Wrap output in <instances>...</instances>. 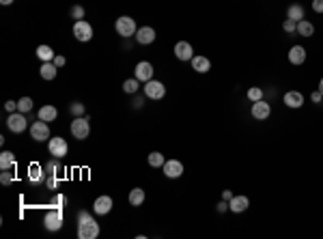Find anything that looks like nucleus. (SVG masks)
Returning <instances> with one entry per match:
<instances>
[{"label":"nucleus","mask_w":323,"mask_h":239,"mask_svg":"<svg viewBox=\"0 0 323 239\" xmlns=\"http://www.w3.org/2000/svg\"><path fill=\"white\" fill-rule=\"evenodd\" d=\"M312 11L323 13V0H312Z\"/></svg>","instance_id":"39"},{"label":"nucleus","mask_w":323,"mask_h":239,"mask_svg":"<svg viewBox=\"0 0 323 239\" xmlns=\"http://www.w3.org/2000/svg\"><path fill=\"white\" fill-rule=\"evenodd\" d=\"M136 78L140 80V82H149V80H153V65L149 61H140L136 65Z\"/></svg>","instance_id":"15"},{"label":"nucleus","mask_w":323,"mask_h":239,"mask_svg":"<svg viewBox=\"0 0 323 239\" xmlns=\"http://www.w3.org/2000/svg\"><path fill=\"white\" fill-rule=\"evenodd\" d=\"M142 203H145V190H142V188H134V190L129 192V205L140 207Z\"/></svg>","instance_id":"24"},{"label":"nucleus","mask_w":323,"mask_h":239,"mask_svg":"<svg viewBox=\"0 0 323 239\" xmlns=\"http://www.w3.org/2000/svg\"><path fill=\"white\" fill-rule=\"evenodd\" d=\"M48 151H50V155L52 157H65L67 155V151H69V144L65 138H50L48 140Z\"/></svg>","instance_id":"8"},{"label":"nucleus","mask_w":323,"mask_h":239,"mask_svg":"<svg viewBox=\"0 0 323 239\" xmlns=\"http://www.w3.org/2000/svg\"><path fill=\"white\" fill-rule=\"evenodd\" d=\"M138 88H140V80H138V78H129V80L123 82V91L129 93V95H136Z\"/></svg>","instance_id":"29"},{"label":"nucleus","mask_w":323,"mask_h":239,"mask_svg":"<svg viewBox=\"0 0 323 239\" xmlns=\"http://www.w3.org/2000/svg\"><path fill=\"white\" fill-rule=\"evenodd\" d=\"M250 112H252V117H255V121H267L272 114V106L265 99H258V102H252Z\"/></svg>","instance_id":"9"},{"label":"nucleus","mask_w":323,"mask_h":239,"mask_svg":"<svg viewBox=\"0 0 323 239\" xmlns=\"http://www.w3.org/2000/svg\"><path fill=\"white\" fill-rule=\"evenodd\" d=\"M248 207H250L248 196H233L231 201H228V209H231L233 213H243Z\"/></svg>","instance_id":"18"},{"label":"nucleus","mask_w":323,"mask_h":239,"mask_svg":"<svg viewBox=\"0 0 323 239\" xmlns=\"http://www.w3.org/2000/svg\"><path fill=\"white\" fill-rule=\"evenodd\" d=\"M61 157H52V159H48V164L43 168H46V172L48 175H58V172L63 171V166H61V162H58Z\"/></svg>","instance_id":"30"},{"label":"nucleus","mask_w":323,"mask_h":239,"mask_svg":"<svg viewBox=\"0 0 323 239\" xmlns=\"http://www.w3.org/2000/svg\"><path fill=\"white\" fill-rule=\"evenodd\" d=\"M164 95H166V86H164V82H160V80H149V82H145V97L164 99Z\"/></svg>","instance_id":"6"},{"label":"nucleus","mask_w":323,"mask_h":239,"mask_svg":"<svg viewBox=\"0 0 323 239\" xmlns=\"http://www.w3.org/2000/svg\"><path fill=\"white\" fill-rule=\"evenodd\" d=\"M192 69L196 73H207L211 69V61L207 56H196V54H194V58H192Z\"/></svg>","instance_id":"20"},{"label":"nucleus","mask_w":323,"mask_h":239,"mask_svg":"<svg viewBox=\"0 0 323 239\" xmlns=\"http://www.w3.org/2000/svg\"><path fill=\"white\" fill-rule=\"evenodd\" d=\"M248 99H250V102H258V99H263V88H258V86L248 88Z\"/></svg>","instance_id":"32"},{"label":"nucleus","mask_w":323,"mask_h":239,"mask_svg":"<svg viewBox=\"0 0 323 239\" xmlns=\"http://www.w3.org/2000/svg\"><path fill=\"white\" fill-rule=\"evenodd\" d=\"M52 63L56 65V67H63V65L67 63V58H65V56H54V61H52Z\"/></svg>","instance_id":"41"},{"label":"nucleus","mask_w":323,"mask_h":239,"mask_svg":"<svg viewBox=\"0 0 323 239\" xmlns=\"http://www.w3.org/2000/svg\"><path fill=\"white\" fill-rule=\"evenodd\" d=\"M162 171L168 179H179L183 175V164L179 162V159H168V162L162 166Z\"/></svg>","instance_id":"11"},{"label":"nucleus","mask_w":323,"mask_h":239,"mask_svg":"<svg viewBox=\"0 0 323 239\" xmlns=\"http://www.w3.org/2000/svg\"><path fill=\"white\" fill-rule=\"evenodd\" d=\"M37 117L41 119V121H46V123H52V121H56L58 110H56V106H52V103H46L43 108H39Z\"/></svg>","instance_id":"19"},{"label":"nucleus","mask_w":323,"mask_h":239,"mask_svg":"<svg viewBox=\"0 0 323 239\" xmlns=\"http://www.w3.org/2000/svg\"><path fill=\"white\" fill-rule=\"evenodd\" d=\"M297 34H302V37H312V34H315V26H312V22H308V19L297 22Z\"/></svg>","instance_id":"27"},{"label":"nucleus","mask_w":323,"mask_h":239,"mask_svg":"<svg viewBox=\"0 0 323 239\" xmlns=\"http://www.w3.org/2000/svg\"><path fill=\"white\" fill-rule=\"evenodd\" d=\"M71 134L78 140H84L91 134V125H88V117H73L71 121Z\"/></svg>","instance_id":"3"},{"label":"nucleus","mask_w":323,"mask_h":239,"mask_svg":"<svg viewBox=\"0 0 323 239\" xmlns=\"http://www.w3.org/2000/svg\"><path fill=\"white\" fill-rule=\"evenodd\" d=\"M175 56H177L181 63L192 61V58H194V48H192L187 41H179L177 46H175Z\"/></svg>","instance_id":"14"},{"label":"nucleus","mask_w":323,"mask_h":239,"mask_svg":"<svg viewBox=\"0 0 323 239\" xmlns=\"http://www.w3.org/2000/svg\"><path fill=\"white\" fill-rule=\"evenodd\" d=\"M33 110V99L31 97H22L17 102V112H24V114H28Z\"/></svg>","instance_id":"31"},{"label":"nucleus","mask_w":323,"mask_h":239,"mask_svg":"<svg viewBox=\"0 0 323 239\" xmlns=\"http://www.w3.org/2000/svg\"><path fill=\"white\" fill-rule=\"evenodd\" d=\"M69 112H71L73 117H84V103H80V102H73L71 106H69Z\"/></svg>","instance_id":"33"},{"label":"nucleus","mask_w":323,"mask_h":239,"mask_svg":"<svg viewBox=\"0 0 323 239\" xmlns=\"http://www.w3.org/2000/svg\"><path fill=\"white\" fill-rule=\"evenodd\" d=\"M9 168H16V155L11 151H2L0 153V171H9Z\"/></svg>","instance_id":"23"},{"label":"nucleus","mask_w":323,"mask_h":239,"mask_svg":"<svg viewBox=\"0 0 323 239\" xmlns=\"http://www.w3.org/2000/svg\"><path fill=\"white\" fill-rule=\"evenodd\" d=\"M31 136H33V140H37V142H46L48 138H52L50 136V123L46 121H34L33 125H31Z\"/></svg>","instance_id":"7"},{"label":"nucleus","mask_w":323,"mask_h":239,"mask_svg":"<svg viewBox=\"0 0 323 239\" xmlns=\"http://www.w3.org/2000/svg\"><path fill=\"white\" fill-rule=\"evenodd\" d=\"M317 91H319V93H321V95H323V78L319 80V88H317Z\"/></svg>","instance_id":"46"},{"label":"nucleus","mask_w":323,"mask_h":239,"mask_svg":"<svg viewBox=\"0 0 323 239\" xmlns=\"http://www.w3.org/2000/svg\"><path fill=\"white\" fill-rule=\"evenodd\" d=\"M218 211L220 213H224V211H228V201H224V198H222L220 203H218Z\"/></svg>","instance_id":"40"},{"label":"nucleus","mask_w":323,"mask_h":239,"mask_svg":"<svg viewBox=\"0 0 323 239\" xmlns=\"http://www.w3.org/2000/svg\"><path fill=\"white\" fill-rule=\"evenodd\" d=\"M112 209V198L110 196H99L95 203H93V211L97 213V216H106V213H110Z\"/></svg>","instance_id":"17"},{"label":"nucleus","mask_w":323,"mask_h":239,"mask_svg":"<svg viewBox=\"0 0 323 239\" xmlns=\"http://www.w3.org/2000/svg\"><path fill=\"white\" fill-rule=\"evenodd\" d=\"M37 56H39V61H41V63H52L56 54H54V50L50 46H39L37 48Z\"/></svg>","instance_id":"25"},{"label":"nucleus","mask_w":323,"mask_h":239,"mask_svg":"<svg viewBox=\"0 0 323 239\" xmlns=\"http://www.w3.org/2000/svg\"><path fill=\"white\" fill-rule=\"evenodd\" d=\"M4 110H7L9 114L17 112V102H13V99H11V102H7V103H4Z\"/></svg>","instance_id":"38"},{"label":"nucleus","mask_w":323,"mask_h":239,"mask_svg":"<svg viewBox=\"0 0 323 239\" xmlns=\"http://www.w3.org/2000/svg\"><path fill=\"white\" fill-rule=\"evenodd\" d=\"M134 106L140 108V106H142V97H136V103H134Z\"/></svg>","instance_id":"45"},{"label":"nucleus","mask_w":323,"mask_h":239,"mask_svg":"<svg viewBox=\"0 0 323 239\" xmlns=\"http://www.w3.org/2000/svg\"><path fill=\"white\" fill-rule=\"evenodd\" d=\"M114 28H117V34H121L123 39H129V37H134L138 31V26H136V19L134 17H129V16H121L114 22Z\"/></svg>","instance_id":"1"},{"label":"nucleus","mask_w":323,"mask_h":239,"mask_svg":"<svg viewBox=\"0 0 323 239\" xmlns=\"http://www.w3.org/2000/svg\"><path fill=\"white\" fill-rule=\"evenodd\" d=\"M99 233H102V228H99V224L93 218L78 222V237L80 239H97Z\"/></svg>","instance_id":"2"},{"label":"nucleus","mask_w":323,"mask_h":239,"mask_svg":"<svg viewBox=\"0 0 323 239\" xmlns=\"http://www.w3.org/2000/svg\"><path fill=\"white\" fill-rule=\"evenodd\" d=\"M134 37H136V41L140 43V46H151V43L155 41V31H153L151 26H142V28H138Z\"/></svg>","instance_id":"12"},{"label":"nucleus","mask_w":323,"mask_h":239,"mask_svg":"<svg viewBox=\"0 0 323 239\" xmlns=\"http://www.w3.org/2000/svg\"><path fill=\"white\" fill-rule=\"evenodd\" d=\"M282 28H285V33H287V34H293V33H297V22H293V19L287 17V19H285V24H282Z\"/></svg>","instance_id":"34"},{"label":"nucleus","mask_w":323,"mask_h":239,"mask_svg":"<svg viewBox=\"0 0 323 239\" xmlns=\"http://www.w3.org/2000/svg\"><path fill=\"white\" fill-rule=\"evenodd\" d=\"M285 106H287V108H293V110H297V108L304 106V95H302L300 91H289V93H285Z\"/></svg>","instance_id":"16"},{"label":"nucleus","mask_w":323,"mask_h":239,"mask_svg":"<svg viewBox=\"0 0 323 239\" xmlns=\"http://www.w3.org/2000/svg\"><path fill=\"white\" fill-rule=\"evenodd\" d=\"M48 179V172L41 164H31L28 166V181L31 183H43Z\"/></svg>","instance_id":"13"},{"label":"nucleus","mask_w":323,"mask_h":239,"mask_svg":"<svg viewBox=\"0 0 323 239\" xmlns=\"http://www.w3.org/2000/svg\"><path fill=\"white\" fill-rule=\"evenodd\" d=\"M56 71H58V67L54 63H43L41 69H39V73H41L43 80H54L56 78Z\"/></svg>","instance_id":"26"},{"label":"nucleus","mask_w":323,"mask_h":239,"mask_svg":"<svg viewBox=\"0 0 323 239\" xmlns=\"http://www.w3.org/2000/svg\"><path fill=\"white\" fill-rule=\"evenodd\" d=\"M287 17L293 19V22H302V19H306L304 17V7H302L300 2H293L287 7Z\"/></svg>","instance_id":"22"},{"label":"nucleus","mask_w":323,"mask_h":239,"mask_svg":"<svg viewBox=\"0 0 323 239\" xmlns=\"http://www.w3.org/2000/svg\"><path fill=\"white\" fill-rule=\"evenodd\" d=\"M65 203H67V198H65V194H56V196L50 201V207H56V209H61Z\"/></svg>","instance_id":"35"},{"label":"nucleus","mask_w":323,"mask_h":239,"mask_svg":"<svg viewBox=\"0 0 323 239\" xmlns=\"http://www.w3.org/2000/svg\"><path fill=\"white\" fill-rule=\"evenodd\" d=\"M289 63L291 65H304L306 63V50L302 46H293L289 50Z\"/></svg>","instance_id":"21"},{"label":"nucleus","mask_w":323,"mask_h":239,"mask_svg":"<svg viewBox=\"0 0 323 239\" xmlns=\"http://www.w3.org/2000/svg\"><path fill=\"white\" fill-rule=\"evenodd\" d=\"M0 2H2L4 7H7V4H13V0H0Z\"/></svg>","instance_id":"47"},{"label":"nucleus","mask_w":323,"mask_h":239,"mask_svg":"<svg viewBox=\"0 0 323 239\" xmlns=\"http://www.w3.org/2000/svg\"><path fill=\"white\" fill-rule=\"evenodd\" d=\"M88 218H93V216H91V213H88V211H80V213H78V222H82V220H88Z\"/></svg>","instance_id":"43"},{"label":"nucleus","mask_w":323,"mask_h":239,"mask_svg":"<svg viewBox=\"0 0 323 239\" xmlns=\"http://www.w3.org/2000/svg\"><path fill=\"white\" fill-rule=\"evenodd\" d=\"M73 37H76L78 41H91L93 39V26L88 22H84V19H78V22L73 24Z\"/></svg>","instance_id":"10"},{"label":"nucleus","mask_w":323,"mask_h":239,"mask_svg":"<svg viewBox=\"0 0 323 239\" xmlns=\"http://www.w3.org/2000/svg\"><path fill=\"white\" fill-rule=\"evenodd\" d=\"M71 17H76V22L84 17V7H82V4H73V7H71Z\"/></svg>","instance_id":"36"},{"label":"nucleus","mask_w":323,"mask_h":239,"mask_svg":"<svg viewBox=\"0 0 323 239\" xmlns=\"http://www.w3.org/2000/svg\"><path fill=\"white\" fill-rule=\"evenodd\" d=\"M147 162H149V166H151V168H162L164 164H166V157H164L160 151H153V153H149Z\"/></svg>","instance_id":"28"},{"label":"nucleus","mask_w":323,"mask_h":239,"mask_svg":"<svg viewBox=\"0 0 323 239\" xmlns=\"http://www.w3.org/2000/svg\"><path fill=\"white\" fill-rule=\"evenodd\" d=\"M233 196H235V194H233L231 190H224V194H222V198H224V201H231Z\"/></svg>","instance_id":"44"},{"label":"nucleus","mask_w":323,"mask_h":239,"mask_svg":"<svg viewBox=\"0 0 323 239\" xmlns=\"http://www.w3.org/2000/svg\"><path fill=\"white\" fill-rule=\"evenodd\" d=\"M43 224H46V228H48V231H52V233L61 231V228H63V211H61V209H56V207H52L46 213V218H43Z\"/></svg>","instance_id":"4"},{"label":"nucleus","mask_w":323,"mask_h":239,"mask_svg":"<svg viewBox=\"0 0 323 239\" xmlns=\"http://www.w3.org/2000/svg\"><path fill=\"white\" fill-rule=\"evenodd\" d=\"M0 183L2 186H9V183H13V175L9 171H2V175H0Z\"/></svg>","instance_id":"37"},{"label":"nucleus","mask_w":323,"mask_h":239,"mask_svg":"<svg viewBox=\"0 0 323 239\" xmlns=\"http://www.w3.org/2000/svg\"><path fill=\"white\" fill-rule=\"evenodd\" d=\"M7 127L11 129L13 134H22V132H26L28 121H26V117H24V112H11V114H9V119H7Z\"/></svg>","instance_id":"5"},{"label":"nucleus","mask_w":323,"mask_h":239,"mask_svg":"<svg viewBox=\"0 0 323 239\" xmlns=\"http://www.w3.org/2000/svg\"><path fill=\"white\" fill-rule=\"evenodd\" d=\"M310 99H312V102H315V103H321V102H323V95H321L319 91H315V93H312V95H310Z\"/></svg>","instance_id":"42"}]
</instances>
